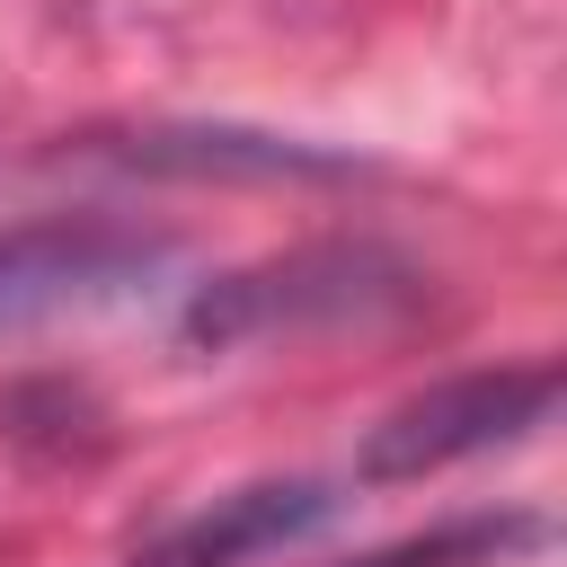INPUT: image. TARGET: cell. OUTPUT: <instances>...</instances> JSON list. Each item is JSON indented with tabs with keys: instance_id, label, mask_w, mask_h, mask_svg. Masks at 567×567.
Returning <instances> with one entry per match:
<instances>
[{
	"instance_id": "6da1fadb",
	"label": "cell",
	"mask_w": 567,
	"mask_h": 567,
	"mask_svg": "<svg viewBox=\"0 0 567 567\" xmlns=\"http://www.w3.org/2000/svg\"><path fill=\"white\" fill-rule=\"evenodd\" d=\"M416 292H425V275L408 257H390L381 239H310V248L213 275L186 301V346L230 354V346L319 337V328H372V319L416 310Z\"/></svg>"
},
{
	"instance_id": "7a4b0ae2",
	"label": "cell",
	"mask_w": 567,
	"mask_h": 567,
	"mask_svg": "<svg viewBox=\"0 0 567 567\" xmlns=\"http://www.w3.org/2000/svg\"><path fill=\"white\" fill-rule=\"evenodd\" d=\"M558 408V363H496V372H452L416 399H399L381 425H363L354 443V478L390 487V478H434L461 470L478 452H505L523 434H540Z\"/></svg>"
},
{
	"instance_id": "3957f363",
	"label": "cell",
	"mask_w": 567,
	"mask_h": 567,
	"mask_svg": "<svg viewBox=\"0 0 567 567\" xmlns=\"http://www.w3.org/2000/svg\"><path fill=\"white\" fill-rule=\"evenodd\" d=\"M168 275V239L115 221H27L0 230V337L115 310Z\"/></svg>"
},
{
	"instance_id": "277c9868",
	"label": "cell",
	"mask_w": 567,
	"mask_h": 567,
	"mask_svg": "<svg viewBox=\"0 0 567 567\" xmlns=\"http://www.w3.org/2000/svg\"><path fill=\"white\" fill-rule=\"evenodd\" d=\"M337 514H346V496L328 478H248V487H221L213 505L177 514L168 532H151L133 549V567H257L275 549H301Z\"/></svg>"
},
{
	"instance_id": "5b68a950",
	"label": "cell",
	"mask_w": 567,
	"mask_h": 567,
	"mask_svg": "<svg viewBox=\"0 0 567 567\" xmlns=\"http://www.w3.org/2000/svg\"><path fill=\"white\" fill-rule=\"evenodd\" d=\"M124 159H133V168H186V177H204V168H248V177H337V168H346V159H328V151L266 142V133H142Z\"/></svg>"
},
{
	"instance_id": "8992f818",
	"label": "cell",
	"mask_w": 567,
	"mask_h": 567,
	"mask_svg": "<svg viewBox=\"0 0 567 567\" xmlns=\"http://www.w3.org/2000/svg\"><path fill=\"white\" fill-rule=\"evenodd\" d=\"M505 540H523V523H452V532H425V540L381 549V558H363V567H478V558H496Z\"/></svg>"
}]
</instances>
